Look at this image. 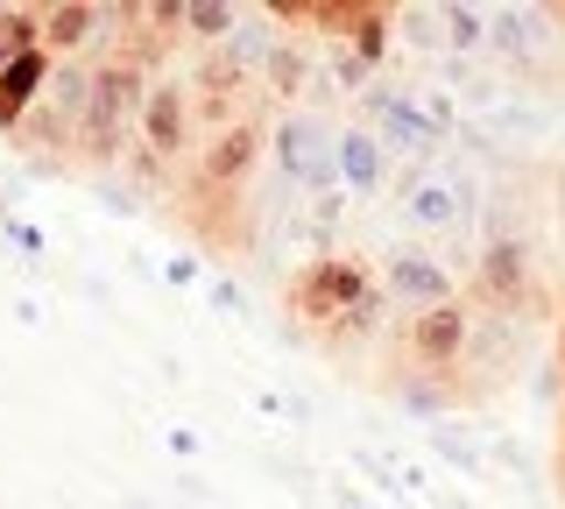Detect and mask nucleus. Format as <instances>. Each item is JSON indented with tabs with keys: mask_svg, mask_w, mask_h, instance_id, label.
<instances>
[{
	"mask_svg": "<svg viewBox=\"0 0 565 509\" xmlns=\"http://www.w3.org/2000/svg\"><path fill=\"white\" fill-rule=\"evenodd\" d=\"M205 297H212V311H247V290L234 284V276H212Z\"/></svg>",
	"mask_w": 565,
	"mask_h": 509,
	"instance_id": "nucleus-18",
	"label": "nucleus"
},
{
	"mask_svg": "<svg viewBox=\"0 0 565 509\" xmlns=\"http://www.w3.org/2000/svg\"><path fill=\"white\" fill-rule=\"evenodd\" d=\"M255 163H269V120L262 114H241L226 128H212L199 142V199H220V191L234 199Z\"/></svg>",
	"mask_w": 565,
	"mask_h": 509,
	"instance_id": "nucleus-10",
	"label": "nucleus"
},
{
	"mask_svg": "<svg viewBox=\"0 0 565 509\" xmlns=\"http://www.w3.org/2000/svg\"><path fill=\"white\" fill-rule=\"evenodd\" d=\"M558 14L552 8H530V0H509V8H488V57L509 64V78L516 72H544V64H558Z\"/></svg>",
	"mask_w": 565,
	"mask_h": 509,
	"instance_id": "nucleus-9",
	"label": "nucleus"
},
{
	"mask_svg": "<svg viewBox=\"0 0 565 509\" xmlns=\"http://www.w3.org/2000/svg\"><path fill=\"white\" fill-rule=\"evenodd\" d=\"M558 481H565V432H558Z\"/></svg>",
	"mask_w": 565,
	"mask_h": 509,
	"instance_id": "nucleus-21",
	"label": "nucleus"
},
{
	"mask_svg": "<svg viewBox=\"0 0 565 509\" xmlns=\"http://www.w3.org/2000/svg\"><path fill=\"white\" fill-rule=\"evenodd\" d=\"M473 262V297H481L488 311H523L530 290H537V269H530V248L516 234H494L481 248L467 255Z\"/></svg>",
	"mask_w": 565,
	"mask_h": 509,
	"instance_id": "nucleus-12",
	"label": "nucleus"
},
{
	"mask_svg": "<svg viewBox=\"0 0 565 509\" xmlns=\"http://www.w3.org/2000/svg\"><path fill=\"white\" fill-rule=\"evenodd\" d=\"M85 107H93V64H50L43 78V99L22 128L35 135V149L57 142V149H78V128H85Z\"/></svg>",
	"mask_w": 565,
	"mask_h": 509,
	"instance_id": "nucleus-11",
	"label": "nucleus"
},
{
	"mask_svg": "<svg viewBox=\"0 0 565 509\" xmlns=\"http://www.w3.org/2000/svg\"><path fill=\"white\" fill-rule=\"evenodd\" d=\"M199 149V99H191L184 72H156L149 99H141V128H135V163L141 170H170Z\"/></svg>",
	"mask_w": 565,
	"mask_h": 509,
	"instance_id": "nucleus-6",
	"label": "nucleus"
},
{
	"mask_svg": "<svg viewBox=\"0 0 565 509\" xmlns=\"http://www.w3.org/2000/svg\"><path fill=\"white\" fill-rule=\"evenodd\" d=\"M234 29H241V8H234V0H184V36L191 43L220 50Z\"/></svg>",
	"mask_w": 565,
	"mask_h": 509,
	"instance_id": "nucleus-17",
	"label": "nucleus"
},
{
	"mask_svg": "<svg viewBox=\"0 0 565 509\" xmlns=\"http://www.w3.org/2000/svg\"><path fill=\"white\" fill-rule=\"evenodd\" d=\"M332 178H340V191L353 205L388 191V149L361 128V120H340V135H332Z\"/></svg>",
	"mask_w": 565,
	"mask_h": 509,
	"instance_id": "nucleus-14",
	"label": "nucleus"
},
{
	"mask_svg": "<svg viewBox=\"0 0 565 509\" xmlns=\"http://www.w3.org/2000/svg\"><path fill=\"white\" fill-rule=\"evenodd\" d=\"M149 64L135 50H114V57L93 64V107H85V128H78V163H120L135 156V128H141V99H149Z\"/></svg>",
	"mask_w": 565,
	"mask_h": 509,
	"instance_id": "nucleus-3",
	"label": "nucleus"
},
{
	"mask_svg": "<svg viewBox=\"0 0 565 509\" xmlns=\"http://www.w3.org/2000/svg\"><path fill=\"white\" fill-rule=\"evenodd\" d=\"M473 340H481V319H473L467 297L431 305V311H403V326H396V354L411 361L417 375H452V368H467Z\"/></svg>",
	"mask_w": 565,
	"mask_h": 509,
	"instance_id": "nucleus-7",
	"label": "nucleus"
},
{
	"mask_svg": "<svg viewBox=\"0 0 565 509\" xmlns=\"http://www.w3.org/2000/svg\"><path fill=\"white\" fill-rule=\"evenodd\" d=\"M0 226H8V234H14V241H22V248H29V255H43V234H35V226H22V220H0Z\"/></svg>",
	"mask_w": 565,
	"mask_h": 509,
	"instance_id": "nucleus-20",
	"label": "nucleus"
},
{
	"mask_svg": "<svg viewBox=\"0 0 565 509\" xmlns=\"http://www.w3.org/2000/svg\"><path fill=\"white\" fill-rule=\"evenodd\" d=\"M353 107H361V128L375 135L388 156H411V163H438V156H446V135L459 128V107L446 93H411V85H396V78H375Z\"/></svg>",
	"mask_w": 565,
	"mask_h": 509,
	"instance_id": "nucleus-2",
	"label": "nucleus"
},
{
	"mask_svg": "<svg viewBox=\"0 0 565 509\" xmlns=\"http://www.w3.org/2000/svg\"><path fill=\"white\" fill-rule=\"evenodd\" d=\"M396 220L424 248H473V234H481V178L467 163H452V156L411 163L396 178Z\"/></svg>",
	"mask_w": 565,
	"mask_h": 509,
	"instance_id": "nucleus-1",
	"label": "nucleus"
},
{
	"mask_svg": "<svg viewBox=\"0 0 565 509\" xmlns=\"http://www.w3.org/2000/svg\"><path fill=\"white\" fill-rule=\"evenodd\" d=\"M375 284H382V297H388L396 311H431V305H452V297H459L446 255L424 248V241H411V234H396V241L382 248Z\"/></svg>",
	"mask_w": 565,
	"mask_h": 509,
	"instance_id": "nucleus-8",
	"label": "nucleus"
},
{
	"mask_svg": "<svg viewBox=\"0 0 565 509\" xmlns=\"http://www.w3.org/2000/svg\"><path fill=\"white\" fill-rule=\"evenodd\" d=\"M120 8H99V0H57L43 8V57L50 64H85V50L99 36H114Z\"/></svg>",
	"mask_w": 565,
	"mask_h": 509,
	"instance_id": "nucleus-13",
	"label": "nucleus"
},
{
	"mask_svg": "<svg viewBox=\"0 0 565 509\" xmlns=\"http://www.w3.org/2000/svg\"><path fill=\"white\" fill-rule=\"evenodd\" d=\"M163 276H170V284H199V255H170Z\"/></svg>",
	"mask_w": 565,
	"mask_h": 509,
	"instance_id": "nucleus-19",
	"label": "nucleus"
},
{
	"mask_svg": "<svg viewBox=\"0 0 565 509\" xmlns=\"http://www.w3.org/2000/svg\"><path fill=\"white\" fill-rule=\"evenodd\" d=\"M43 78H50V57L43 50H29V57H8V72H0V128H22L35 114V99H43Z\"/></svg>",
	"mask_w": 565,
	"mask_h": 509,
	"instance_id": "nucleus-15",
	"label": "nucleus"
},
{
	"mask_svg": "<svg viewBox=\"0 0 565 509\" xmlns=\"http://www.w3.org/2000/svg\"><path fill=\"white\" fill-rule=\"evenodd\" d=\"M282 297H290L297 326H318V332H332L340 319H353L361 305H375V297H382V284H375V269H367L361 255L332 248V255H311L305 269H290V276H282Z\"/></svg>",
	"mask_w": 565,
	"mask_h": 509,
	"instance_id": "nucleus-4",
	"label": "nucleus"
},
{
	"mask_svg": "<svg viewBox=\"0 0 565 509\" xmlns=\"http://www.w3.org/2000/svg\"><path fill=\"white\" fill-rule=\"evenodd\" d=\"M424 446H431L438 460H452L467 481H481V474H488V453H481V438H473L467 425H424Z\"/></svg>",
	"mask_w": 565,
	"mask_h": 509,
	"instance_id": "nucleus-16",
	"label": "nucleus"
},
{
	"mask_svg": "<svg viewBox=\"0 0 565 509\" xmlns=\"http://www.w3.org/2000/svg\"><path fill=\"white\" fill-rule=\"evenodd\" d=\"M332 135H340V120L318 114V107H282L269 114V170L282 191H326L340 184L332 178Z\"/></svg>",
	"mask_w": 565,
	"mask_h": 509,
	"instance_id": "nucleus-5",
	"label": "nucleus"
}]
</instances>
